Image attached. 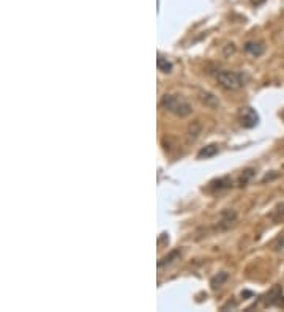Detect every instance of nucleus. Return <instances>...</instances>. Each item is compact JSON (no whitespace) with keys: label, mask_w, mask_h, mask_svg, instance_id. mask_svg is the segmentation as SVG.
I'll return each instance as SVG.
<instances>
[{"label":"nucleus","mask_w":284,"mask_h":312,"mask_svg":"<svg viewBox=\"0 0 284 312\" xmlns=\"http://www.w3.org/2000/svg\"><path fill=\"white\" fill-rule=\"evenodd\" d=\"M156 66H158V70L161 73H170V71H172V63H170L163 54H160V52H158V56H156Z\"/></svg>","instance_id":"obj_10"},{"label":"nucleus","mask_w":284,"mask_h":312,"mask_svg":"<svg viewBox=\"0 0 284 312\" xmlns=\"http://www.w3.org/2000/svg\"><path fill=\"white\" fill-rule=\"evenodd\" d=\"M253 177H254V170H253V169H246V170H243V173L240 175V180H238V183H240V186H245Z\"/></svg>","instance_id":"obj_14"},{"label":"nucleus","mask_w":284,"mask_h":312,"mask_svg":"<svg viewBox=\"0 0 284 312\" xmlns=\"http://www.w3.org/2000/svg\"><path fill=\"white\" fill-rule=\"evenodd\" d=\"M216 81L226 90H238L243 85V76L235 71H220L216 74Z\"/></svg>","instance_id":"obj_2"},{"label":"nucleus","mask_w":284,"mask_h":312,"mask_svg":"<svg viewBox=\"0 0 284 312\" xmlns=\"http://www.w3.org/2000/svg\"><path fill=\"white\" fill-rule=\"evenodd\" d=\"M200 129H202V128H200V123H199V121H193V123L188 126V136H190V138H191L193 141L198 139L199 134H200Z\"/></svg>","instance_id":"obj_13"},{"label":"nucleus","mask_w":284,"mask_h":312,"mask_svg":"<svg viewBox=\"0 0 284 312\" xmlns=\"http://www.w3.org/2000/svg\"><path fill=\"white\" fill-rule=\"evenodd\" d=\"M283 216H284V202L280 203L278 207H276V208L273 210V213H272V219H273V221H280Z\"/></svg>","instance_id":"obj_15"},{"label":"nucleus","mask_w":284,"mask_h":312,"mask_svg":"<svg viewBox=\"0 0 284 312\" xmlns=\"http://www.w3.org/2000/svg\"><path fill=\"white\" fill-rule=\"evenodd\" d=\"M178 257H180V251H172L169 255L163 257L161 260L158 262V268H163L164 265H169L170 262H174V258H178Z\"/></svg>","instance_id":"obj_12"},{"label":"nucleus","mask_w":284,"mask_h":312,"mask_svg":"<svg viewBox=\"0 0 284 312\" xmlns=\"http://www.w3.org/2000/svg\"><path fill=\"white\" fill-rule=\"evenodd\" d=\"M283 298V288L280 285H275L270 292L265 295L264 298V306H284Z\"/></svg>","instance_id":"obj_4"},{"label":"nucleus","mask_w":284,"mask_h":312,"mask_svg":"<svg viewBox=\"0 0 284 312\" xmlns=\"http://www.w3.org/2000/svg\"><path fill=\"white\" fill-rule=\"evenodd\" d=\"M199 100L202 101V104H205L207 108H210V109L220 108V100L210 92H200L199 93Z\"/></svg>","instance_id":"obj_7"},{"label":"nucleus","mask_w":284,"mask_h":312,"mask_svg":"<svg viewBox=\"0 0 284 312\" xmlns=\"http://www.w3.org/2000/svg\"><path fill=\"white\" fill-rule=\"evenodd\" d=\"M220 153L218 143H210V145H205L198 151V159H210Z\"/></svg>","instance_id":"obj_5"},{"label":"nucleus","mask_w":284,"mask_h":312,"mask_svg":"<svg viewBox=\"0 0 284 312\" xmlns=\"http://www.w3.org/2000/svg\"><path fill=\"white\" fill-rule=\"evenodd\" d=\"M272 248H273L275 251H278V253H280V251H284V233H281L280 237L273 241Z\"/></svg>","instance_id":"obj_16"},{"label":"nucleus","mask_w":284,"mask_h":312,"mask_svg":"<svg viewBox=\"0 0 284 312\" xmlns=\"http://www.w3.org/2000/svg\"><path fill=\"white\" fill-rule=\"evenodd\" d=\"M238 121L243 128L251 129L259 125V115L253 108H242L238 112Z\"/></svg>","instance_id":"obj_3"},{"label":"nucleus","mask_w":284,"mask_h":312,"mask_svg":"<svg viewBox=\"0 0 284 312\" xmlns=\"http://www.w3.org/2000/svg\"><path fill=\"white\" fill-rule=\"evenodd\" d=\"M250 2H251L253 6H260V5H264L267 0H250Z\"/></svg>","instance_id":"obj_17"},{"label":"nucleus","mask_w":284,"mask_h":312,"mask_svg":"<svg viewBox=\"0 0 284 312\" xmlns=\"http://www.w3.org/2000/svg\"><path fill=\"white\" fill-rule=\"evenodd\" d=\"M283 118H284V112H283Z\"/></svg>","instance_id":"obj_18"},{"label":"nucleus","mask_w":284,"mask_h":312,"mask_svg":"<svg viewBox=\"0 0 284 312\" xmlns=\"http://www.w3.org/2000/svg\"><path fill=\"white\" fill-rule=\"evenodd\" d=\"M161 108L182 118L191 115L193 112V106L190 101H186L180 95H164L161 100Z\"/></svg>","instance_id":"obj_1"},{"label":"nucleus","mask_w":284,"mask_h":312,"mask_svg":"<svg viewBox=\"0 0 284 312\" xmlns=\"http://www.w3.org/2000/svg\"><path fill=\"white\" fill-rule=\"evenodd\" d=\"M230 185H232L230 178L229 177H223V178L210 181V185H208V189H210V191H221V189L229 188Z\"/></svg>","instance_id":"obj_9"},{"label":"nucleus","mask_w":284,"mask_h":312,"mask_svg":"<svg viewBox=\"0 0 284 312\" xmlns=\"http://www.w3.org/2000/svg\"><path fill=\"white\" fill-rule=\"evenodd\" d=\"M245 51L248 52V54L254 56V57H259V56H262L264 54V44L262 43H259V41H248L245 44Z\"/></svg>","instance_id":"obj_8"},{"label":"nucleus","mask_w":284,"mask_h":312,"mask_svg":"<svg viewBox=\"0 0 284 312\" xmlns=\"http://www.w3.org/2000/svg\"><path fill=\"white\" fill-rule=\"evenodd\" d=\"M235 218H237V215H235V211L234 210H224L223 213H221V221H220V229L221 230H226V229H229L230 226H232V223L235 221Z\"/></svg>","instance_id":"obj_6"},{"label":"nucleus","mask_w":284,"mask_h":312,"mask_svg":"<svg viewBox=\"0 0 284 312\" xmlns=\"http://www.w3.org/2000/svg\"><path fill=\"white\" fill-rule=\"evenodd\" d=\"M227 278H229V275H227L226 271H221V273H218L216 276H213L212 281H210V285H212L213 290H216V288H220V287L227 281Z\"/></svg>","instance_id":"obj_11"}]
</instances>
